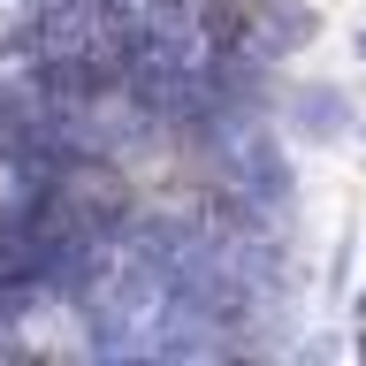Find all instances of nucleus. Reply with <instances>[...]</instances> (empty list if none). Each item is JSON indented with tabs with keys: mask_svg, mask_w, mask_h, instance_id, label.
<instances>
[{
	"mask_svg": "<svg viewBox=\"0 0 366 366\" xmlns=\"http://www.w3.org/2000/svg\"><path fill=\"white\" fill-rule=\"evenodd\" d=\"M343 313L359 320V336H366V290H351V297H343Z\"/></svg>",
	"mask_w": 366,
	"mask_h": 366,
	"instance_id": "obj_2",
	"label": "nucleus"
},
{
	"mask_svg": "<svg viewBox=\"0 0 366 366\" xmlns=\"http://www.w3.org/2000/svg\"><path fill=\"white\" fill-rule=\"evenodd\" d=\"M274 122L297 153H336L366 130V107L343 76H282V99H274Z\"/></svg>",
	"mask_w": 366,
	"mask_h": 366,
	"instance_id": "obj_1",
	"label": "nucleus"
},
{
	"mask_svg": "<svg viewBox=\"0 0 366 366\" xmlns=\"http://www.w3.org/2000/svg\"><path fill=\"white\" fill-rule=\"evenodd\" d=\"M351 54H359V69H366V23H359V31H351Z\"/></svg>",
	"mask_w": 366,
	"mask_h": 366,
	"instance_id": "obj_3",
	"label": "nucleus"
}]
</instances>
